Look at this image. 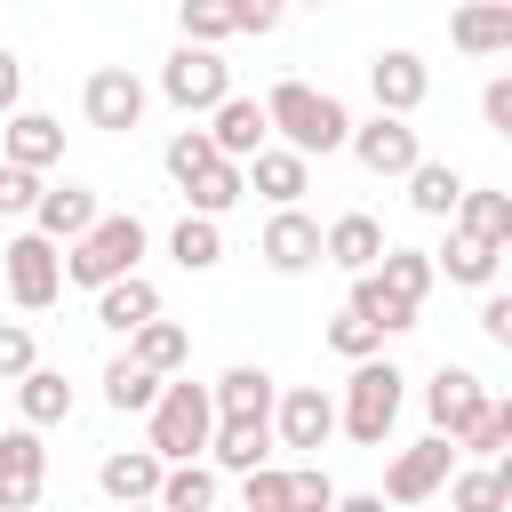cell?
Segmentation results:
<instances>
[{
  "label": "cell",
  "mask_w": 512,
  "mask_h": 512,
  "mask_svg": "<svg viewBox=\"0 0 512 512\" xmlns=\"http://www.w3.org/2000/svg\"><path fill=\"white\" fill-rule=\"evenodd\" d=\"M256 104H264V128H272L288 152H304V160H328V152H344V136H352L344 96H328V88H312V80H272V96H256Z\"/></svg>",
  "instance_id": "obj_1"
},
{
  "label": "cell",
  "mask_w": 512,
  "mask_h": 512,
  "mask_svg": "<svg viewBox=\"0 0 512 512\" xmlns=\"http://www.w3.org/2000/svg\"><path fill=\"white\" fill-rule=\"evenodd\" d=\"M144 248H152V232H144V216H136V208H120V216H96L80 240H64V280L96 296L104 280H120V272H144Z\"/></svg>",
  "instance_id": "obj_2"
},
{
  "label": "cell",
  "mask_w": 512,
  "mask_h": 512,
  "mask_svg": "<svg viewBox=\"0 0 512 512\" xmlns=\"http://www.w3.org/2000/svg\"><path fill=\"white\" fill-rule=\"evenodd\" d=\"M400 400H408V376L376 352V360H352L344 376V400H336V432H352L360 448H384L392 424H400Z\"/></svg>",
  "instance_id": "obj_3"
},
{
  "label": "cell",
  "mask_w": 512,
  "mask_h": 512,
  "mask_svg": "<svg viewBox=\"0 0 512 512\" xmlns=\"http://www.w3.org/2000/svg\"><path fill=\"white\" fill-rule=\"evenodd\" d=\"M144 424H152V456L160 464H192V456H208V432H216V400H208V384H192V376H168L160 384V400L144 408Z\"/></svg>",
  "instance_id": "obj_4"
},
{
  "label": "cell",
  "mask_w": 512,
  "mask_h": 512,
  "mask_svg": "<svg viewBox=\"0 0 512 512\" xmlns=\"http://www.w3.org/2000/svg\"><path fill=\"white\" fill-rule=\"evenodd\" d=\"M0 280H8L16 312H48V304L64 296V248H56L48 232H16V240L0 248Z\"/></svg>",
  "instance_id": "obj_5"
},
{
  "label": "cell",
  "mask_w": 512,
  "mask_h": 512,
  "mask_svg": "<svg viewBox=\"0 0 512 512\" xmlns=\"http://www.w3.org/2000/svg\"><path fill=\"white\" fill-rule=\"evenodd\" d=\"M160 96H168L176 112H208V104H224V96H232V64H224V48L176 40L168 64H160Z\"/></svg>",
  "instance_id": "obj_6"
},
{
  "label": "cell",
  "mask_w": 512,
  "mask_h": 512,
  "mask_svg": "<svg viewBox=\"0 0 512 512\" xmlns=\"http://www.w3.org/2000/svg\"><path fill=\"white\" fill-rule=\"evenodd\" d=\"M144 80L128 72V64H96L88 80H80V120L88 128H104V136H128L136 120H144Z\"/></svg>",
  "instance_id": "obj_7"
},
{
  "label": "cell",
  "mask_w": 512,
  "mask_h": 512,
  "mask_svg": "<svg viewBox=\"0 0 512 512\" xmlns=\"http://www.w3.org/2000/svg\"><path fill=\"white\" fill-rule=\"evenodd\" d=\"M344 152H352L368 176H408V168L424 160V144H416V128H408L400 112H368V120H352Z\"/></svg>",
  "instance_id": "obj_8"
},
{
  "label": "cell",
  "mask_w": 512,
  "mask_h": 512,
  "mask_svg": "<svg viewBox=\"0 0 512 512\" xmlns=\"http://www.w3.org/2000/svg\"><path fill=\"white\" fill-rule=\"evenodd\" d=\"M328 432H336V400H328L320 384H288V392L272 400V448L320 456V448H328Z\"/></svg>",
  "instance_id": "obj_9"
},
{
  "label": "cell",
  "mask_w": 512,
  "mask_h": 512,
  "mask_svg": "<svg viewBox=\"0 0 512 512\" xmlns=\"http://www.w3.org/2000/svg\"><path fill=\"white\" fill-rule=\"evenodd\" d=\"M488 400H496V392H488V384H480V368H464V360H440V368H432V384H424V416H432V432H440V440H456Z\"/></svg>",
  "instance_id": "obj_10"
},
{
  "label": "cell",
  "mask_w": 512,
  "mask_h": 512,
  "mask_svg": "<svg viewBox=\"0 0 512 512\" xmlns=\"http://www.w3.org/2000/svg\"><path fill=\"white\" fill-rule=\"evenodd\" d=\"M456 472V440H440V432H424L416 448H400L392 456V472H384V504H424V496H440V480Z\"/></svg>",
  "instance_id": "obj_11"
},
{
  "label": "cell",
  "mask_w": 512,
  "mask_h": 512,
  "mask_svg": "<svg viewBox=\"0 0 512 512\" xmlns=\"http://www.w3.org/2000/svg\"><path fill=\"white\" fill-rule=\"evenodd\" d=\"M48 488V448L32 424H8L0 432V512H32Z\"/></svg>",
  "instance_id": "obj_12"
},
{
  "label": "cell",
  "mask_w": 512,
  "mask_h": 512,
  "mask_svg": "<svg viewBox=\"0 0 512 512\" xmlns=\"http://www.w3.org/2000/svg\"><path fill=\"white\" fill-rule=\"evenodd\" d=\"M368 96H376V112H416L424 96H432V64L416 56V48H376V64H368Z\"/></svg>",
  "instance_id": "obj_13"
},
{
  "label": "cell",
  "mask_w": 512,
  "mask_h": 512,
  "mask_svg": "<svg viewBox=\"0 0 512 512\" xmlns=\"http://www.w3.org/2000/svg\"><path fill=\"white\" fill-rule=\"evenodd\" d=\"M256 256H264L280 280H296V272L320 264V224H312L304 208H272V224L256 232Z\"/></svg>",
  "instance_id": "obj_14"
},
{
  "label": "cell",
  "mask_w": 512,
  "mask_h": 512,
  "mask_svg": "<svg viewBox=\"0 0 512 512\" xmlns=\"http://www.w3.org/2000/svg\"><path fill=\"white\" fill-rule=\"evenodd\" d=\"M0 160H16V168H56L64 160V120H48V112H0Z\"/></svg>",
  "instance_id": "obj_15"
},
{
  "label": "cell",
  "mask_w": 512,
  "mask_h": 512,
  "mask_svg": "<svg viewBox=\"0 0 512 512\" xmlns=\"http://www.w3.org/2000/svg\"><path fill=\"white\" fill-rule=\"evenodd\" d=\"M384 248H392V240H384V224H376L368 208H344V216L320 224V264H336V272H368Z\"/></svg>",
  "instance_id": "obj_16"
},
{
  "label": "cell",
  "mask_w": 512,
  "mask_h": 512,
  "mask_svg": "<svg viewBox=\"0 0 512 512\" xmlns=\"http://www.w3.org/2000/svg\"><path fill=\"white\" fill-rule=\"evenodd\" d=\"M240 176H248V192H264L272 208H296V200L312 192V160H304V152H288V144L248 152V160H240Z\"/></svg>",
  "instance_id": "obj_17"
},
{
  "label": "cell",
  "mask_w": 512,
  "mask_h": 512,
  "mask_svg": "<svg viewBox=\"0 0 512 512\" xmlns=\"http://www.w3.org/2000/svg\"><path fill=\"white\" fill-rule=\"evenodd\" d=\"M456 56H512V0H464L448 16Z\"/></svg>",
  "instance_id": "obj_18"
},
{
  "label": "cell",
  "mask_w": 512,
  "mask_h": 512,
  "mask_svg": "<svg viewBox=\"0 0 512 512\" xmlns=\"http://www.w3.org/2000/svg\"><path fill=\"white\" fill-rule=\"evenodd\" d=\"M208 144L224 152V160H248V152H264L272 144V128H264V104L256 96H224V104H208Z\"/></svg>",
  "instance_id": "obj_19"
},
{
  "label": "cell",
  "mask_w": 512,
  "mask_h": 512,
  "mask_svg": "<svg viewBox=\"0 0 512 512\" xmlns=\"http://www.w3.org/2000/svg\"><path fill=\"white\" fill-rule=\"evenodd\" d=\"M448 224H456L464 240H480V248H512V192H496V184H464L456 208H448Z\"/></svg>",
  "instance_id": "obj_20"
},
{
  "label": "cell",
  "mask_w": 512,
  "mask_h": 512,
  "mask_svg": "<svg viewBox=\"0 0 512 512\" xmlns=\"http://www.w3.org/2000/svg\"><path fill=\"white\" fill-rule=\"evenodd\" d=\"M208 464H216V472H256V464H272V416H216Z\"/></svg>",
  "instance_id": "obj_21"
},
{
  "label": "cell",
  "mask_w": 512,
  "mask_h": 512,
  "mask_svg": "<svg viewBox=\"0 0 512 512\" xmlns=\"http://www.w3.org/2000/svg\"><path fill=\"white\" fill-rule=\"evenodd\" d=\"M96 216H104V208H96V192H88V184H40V200H32V232H48L56 248H64V240H80Z\"/></svg>",
  "instance_id": "obj_22"
},
{
  "label": "cell",
  "mask_w": 512,
  "mask_h": 512,
  "mask_svg": "<svg viewBox=\"0 0 512 512\" xmlns=\"http://www.w3.org/2000/svg\"><path fill=\"white\" fill-rule=\"evenodd\" d=\"M448 512H512V464L496 456V464H456L448 480Z\"/></svg>",
  "instance_id": "obj_23"
},
{
  "label": "cell",
  "mask_w": 512,
  "mask_h": 512,
  "mask_svg": "<svg viewBox=\"0 0 512 512\" xmlns=\"http://www.w3.org/2000/svg\"><path fill=\"white\" fill-rule=\"evenodd\" d=\"M152 312H160V288H152L144 272H120V280H104V288H96V328H112V336L144 328Z\"/></svg>",
  "instance_id": "obj_24"
},
{
  "label": "cell",
  "mask_w": 512,
  "mask_h": 512,
  "mask_svg": "<svg viewBox=\"0 0 512 512\" xmlns=\"http://www.w3.org/2000/svg\"><path fill=\"white\" fill-rule=\"evenodd\" d=\"M208 400H216V416H272L280 384H272V368H256V360H232V368L208 384Z\"/></svg>",
  "instance_id": "obj_25"
},
{
  "label": "cell",
  "mask_w": 512,
  "mask_h": 512,
  "mask_svg": "<svg viewBox=\"0 0 512 512\" xmlns=\"http://www.w3.org/2000/svg\"><path fill=\"white\" fill-rule=\"evenodd\" d=\"M160 456L152 448H112L104 464H96V488L112 496V504H152V488H160Z\"/></svg>",
  "instance_id": "obj_26"
},
{
  "label": "cell",
  "mask_w": 512,
  "mask_h": 512,
  "mask_svg": "<svg viewBox=\"0 0 512 512\" xmlns=\"http://www.w3.org/2000/svg\"><path fill=\"white\" fill-rule=\"evenodd\" d=\"M176 192H184V208H192V216H224V208H240V200H248V176H240V160H224V152H216V160H208V168H192Z\"/></svg>",
  "instance_id": "obj_27"
},
{
  "label": "cell",
  "mask_w": 512,
  "mask_h": 512,
  "mask_svg": "<svg viewBox=\"0 0 512 512\" xmlns=\"http://www.w3.org/2000/svg\"><path fill=\"white\" fill-rule=\"evenodd\" d=\"M128 360L136 368H152V376H184V360H192V336L176 328V320H144V328H128Z\"/></svg>",
  "instance_id": "obj_28"
},
{
  "label": "cell",
  "mask_w": 512,
  "mask_h": 512,
  "mask_svg": "<svg viewBox=\"0 0 512 512\" xmlns=\"http://www.w3.org/2000/svg\"><path fill=\"white\" fill-rule=\"evenodd\" d=\"M16 408H24L32 432L64 424V416H72V384H64V368H40V360H32V368L16 376Z\"/></svg>",
  "instance_id": "obj_29"
},
{
  "label": "cell",
  "mask_w": 512,
  "mask_h": 512,
  "mask_svg": "<svg viewBox=\"0 0 512 512\" xmlns=\"http://www.w3.org/2000/svg\"><path fill=\"white\" fill-rule=\"evenodd\" d=\"M216 496H224V488H216V464H208V456L168 464V472H160V488H152V504H160V512H216Z\"/></svg>",
  "instance_id": "obj_30"
},
{
  "label": "cell",
  "mask_w": 512,
  "mask_h": 512,
  "mask_svg": "<svg viewBox=\"0 0 512 512\" xmlns=\"http://www.w3.org/2000/svg\"><path fill=\"white\" fill-rule=\"evenodd\" d=\"M168 256H176V272H216L224 264V216H176V232H168Z\"/></svg>",
  "instance_id": "obj_31"
},
{
  "label": "cell",
  "mask_w": 512,
  "mask_h": 512,
  "mask_svg": "<svg viewBox=\"0 0 512 512\" xmlns=\"http://www.w3.org/2000/svg\"><path fill=\"white\" fill-rule=\"evenodd\" d=\"M368 272H376L392 296H408L416 312H424V296H432V280H440V272H432V248H384Z\"/></svg>",
  "instance_id": "obj_32"
},
{
  "label": "cell",
  "mask_w": 512,
  "mask_h": 512,
  "mask_svg": "<svg viewBox=\"0 0 512 512\" xmlns=\"http://www.w3.org/2000/svg\"><path fill=\"white\" fill-rule=\"evenodd\" d=\"M344 304H352L360 320H376L384 336H408V328H416V304H408V296H392L376 272H352V296H344Z\"/></svg>",
  "instance_id": "obj_33"
},
{
  "label": "cell",
  "mask_w": 512,
  "mask_h": 512,
  "mask_svg": "<svg viewBox=\"0 0 512 512\" xmlns=\"http://www.w3.org/2000/svg\"><path fill=\"white\" fill-rule=\"evenodd\" d=\"M496 256H504V248H480V240H464V232L448 224V248H432V272H448L456 288H488V280H496Z\"/></svg>",
  "instance_id": "obj_34"
},
{
  "label": "cell",
  "mask_w": 512,
  "mask_h": 512,
  "mask_svg": "<svg viewBox=\"0 0 512 512\" xmlns=\"http://www.w3.org/2000/svg\"><path fill=\"white\" fill-rule=\"evenodd\" d=\"M400 184H408V208H416V216H448V208H456V192H464V176H456L448 160H416Z\"/></svg>",
  "instance_id": "obj_35"
},
{
  "label": "cell",
  "mask_w": 512,
  "mask_h": 512,
  "mask_svg": "<svg viewBox=\"0 0 512 512\" xmlns=\"http://www.w3.org/2000/svg\"><path fill=\"white\" fill-rule=\"evenodd\" d=\"M160 384H168V376H152V368H136L128 352H120V360L104 368V400H112L120 416H144V408L160 400Z\"/></svg>",
  "instance_id": "obj_36"
},
{
  "label": "cell",
  "mask_w": 512,
  "mask_h": 512,
  "mask_svg": "<svg viewBox=\"0 0 512 512\" xmlns=\"http://www.w3.org/2000/svg\"><path fill=\"white\" fill-rule=\"evenodd\" d=\"M512 448V400H488L464 432H456V456H480V464H496Z\"/></svg>",
  "instance_id": "obj_37"
},
{
  "label": "cell",
  "mask_w": 512,
  "mask_h": 512,
  "mask_svg": "<svg viewBox=\"0 0 512 512\" xmlns=\"http://www.w3.org/2000/svg\"><path fill=\"white\" fill-rule=\"evenodd\" d=\"M328 352H336V360H376V352H384V328H376V320H360V312L344 304V312L328 320Z\"/></svg>",
  "instance_id": "obj_38"
},
{
  "label": "cell",
  "mask_w": 512,
  "mask_h": 512,
  "mask_svg": "<svg viewBox=\"0 0 512 512\" xmlns=\"http://www.w3.org/2000/svg\"><path fill=\"white\" fill-rule=\"evenodd\" d=\"M176 32L200 40V48H224L232 40V8L224 0H176Z\"/></svg>",
  "instance_id": "obj_39"
},
{
  "label": "cell",
  "mask_w": 512,
  "mask_h": 512,
  "mask_svg": "<svg viewBox=\"0 0 512 512\" xmlns=\"http://www.w3.org/2000/svg\"><path fill=\"white\" fill-rule=\"evenodd\" d=\"M240 512H288V464L240 472Z\"/></svg>",
  "instance_id": "obj_40"
},
{
  "label": "cell",
  "mask_w": 512,
  "mask_h": 512,
  "mask_svg": "<svg viewBox=\"0 0 512 512\" xmlns=\"http://www.w3.org/2000/svg\"><path fill=\"white\" fill-rule=\"evenodd\" d=\"M208 160H216V144H208V128H176V136H168V152H160V168H168L176 184H184L192 168H208Z\"/></svg>",
  "instance_id": "obj_41"
},
{
  "label": "cell",
  "mask_w": 512,
  "mask_h": 512,
  "mask_svg": "<svg viewBox=\"0 0 512 512\" xmlns=\"http://www.w3.org/2000/svg\"><path fill=\"white\" fill-rule=\"evenodd\" d=\"M336 504V480L320 464H288V512H328Z\"/></svg>",
  "instance_id": "obj_42"
},
{
  "label": "cell",
  "mask_w": 512,
  "mask_h": 512,
  "mask_svg": "<svg viewBox=\"0 0 512 512\" xmlns=\"http://www.w3.org/2000/svg\"><path fill=\"white\" fill-rule=\"evenodd\" d=\"M32 200H40V168L0 160V216H32Z\"/></svg>",
  "instance_id": "obj_43"
},
{
  "label": "cell",
  "mask_w": 512,
  "mask_h": 512,
  "mask_svg": "<svg viewBox=\"0 0 512 512\" xmlns=\"http://www.w3.org/2000/svg\"><path fill=\"white\" fill-rule=\"evenodd\" d=\"M32 360H40L32 328H24V320H0V384H16V376H24Z\"/></svg>",
  "instance_id": "obj_44"
},
{
  "label": "cell",
  "mask_w": 512,
  "mask_h": 512,
  "mask_svg": "<svg viewBox=\"0 0 512 512\" xmlns=\"http://www.w3.org/2000/svg\"><path fill=\"white\" fill-rule=\"evenodd\" d=\"M224 8H232V32H256V40L280 32V16H288V0H224Z\"/></svg>",
  "instance_id": "obj_45"
},
{
  "label": "cell",
  "mask_w": 512,
  "mask_h": 512,
  "mask_svg": "<svg viewBox=\"0 0 512 512\" xmlns=\"http://www.w3.org/2000/svg\"><path fill=\"white\" fill-rule=\"evenodd\" d=\"M480 120H488L496 136H512V72H496V80L480 88Z\"/></svg>",
  "instance_id": "obj_46"
},
{
  "label": "cell",
  "mask_w": 512,
  "mask_h": 512,
  "mask_svg": "<svg viewBox=\"0 0 512 512\" xmlns=\"http://www.w3.org/2000/svg\"><path fill=\"white\" fill-rule=\"evenodd\" d=\"M480 336H488V344H512V296H504V288H488V304H480Z\"/></svg>",
  "instance_id": "obj_47"
},
{
  "label": "cell",
  "mask_w": 512,
  "mask_h": 512,
  "mask_svg": "<svg viewBox=\"0 0 512 512\" xmlns=\"http://www.w3.org/2000/svg\"><path fill=\"white\" fill-rule=\"evenodd\" d=\"M24 104V64H16V48H0V112H16Z\"/></svg>",
  "instance_id": "obj_48"
},
{
  "label": "cell",
  "mask_w": 512,
  "mask_h": 512,
  "mask_svg": "<svg viewBox=\"0 0 512 512\" xmlns=\"http://www.w3.org/2000/svg\"><path fill=\"white\" fill-rule=\"evenodd\" d=\"M328 512H392V504H384V496H376V488H352V496H344V488H336V504H328Z\"/></svg>",
  "instance_id": "obj_49"
},
{
  "label": "cell",
  "mask_w": 512,
  "mask_h": 512,
  "mask_svg": "<svg viewBox=\"0 0 512 512\" xmlns=\"http://www.w3.org/2000/svg\"><path fill=\"white\" fill-rule=\"evenodd\" d=\"M120 512H160V504H120Z\"/></svg>",
  "instance_id": "obj_50"
},
{
  "label": "cell",
  "mask_w": 512,
  "mask_h": 512,
  "mask_svg": "<svg viewBox=\"0 0 512 512\" xmlns=\"http://www.w3.org/2000/svg\"><path fill=\"white\" fill-rule=\"evenodd\" d=\"M304 8H328V0H304Z\"/></svg>",
  "instance_id": "obj_51"
}]
</instances>
